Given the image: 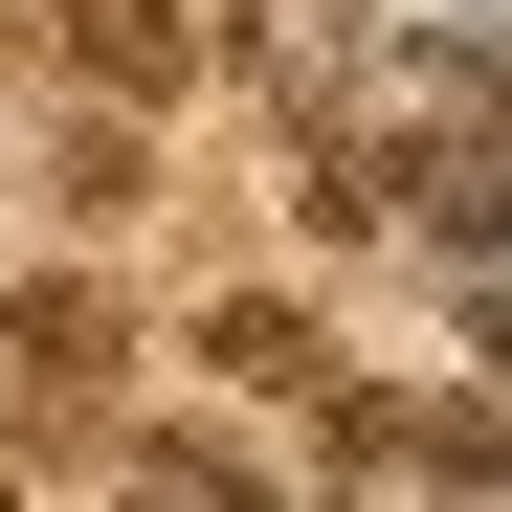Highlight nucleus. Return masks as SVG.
<instances>
[{
	"instance_id": "nucleus-2",
	"label": "nucleus",
	"mask_w": 512,
	"mask_h": 512,
	"mask_svg": "<svg viewBox=\"0 0 512 512\" xmlns=\"http://www.w3.org/2000/svg\"><path fill=\"white\" fill-rule=\"evenodd\" d=\"M201 45H223L201 0H67V67H90L112 112H156V90H201Z\"/></svg>"
},
{
	"instance_id": "nucleus-1",
	"label": "nucleus",
	"mask_w": 512,
	"mask_h": 512,
	"mask_svg": "<svg viewBox=\"0 0 512 512\" xmlns=\"http://www.w3.org/2000/svg\"><path fill=\"white\" fill-rule=\"evenodd\" d=\"M112 401H134V312L90 268L0 290V446H112Z\"/></svg>"
},
{
	"instance_id": "nucleus-5",
	"label": "nucleus",
	"mask_w": 512,
	"mask_h": 512,
	"mask_svg": "<svg viewBox=\"0 0 512 512\" xmlns=\"http://www.w3.org/2000/svg\"><path fill=\"white\" fill-rule=\"evenodd\" d=\"M0 512H23V446H0Z\"/></svg>"
},
{
	"instance_id": "nucleus-3",
	"label": "nucleus",
	"mask_w": 512,
	"mask_h": 512,
	"mask_svg": "<svg viewBox=\"0 0 512 512\" xmlns=\"http://www.w3.org/2000/svg\"><path fill=\"white\" fill-rule=\"evenodd\" d=\"M201 379H245V401H312V379H334V334H312L290 290H223V312H201Z\"/></svg>"
},
{
	"instance_id": "nucleus-4",
	"label": "nucleus",
	"mask_w": 512,
	"mask_h": 512,
	"mask_svg": "<svg viewBox=\"0 0 512 512\" xmlns=\"http://www.w3.org/2000/svg\"><path fill=\"white\" fill-rule=\"evenodd\" d=\"M112 512H290L245 446H201V423H134V468H112Z\"/></svg>"
}]
</instances>
